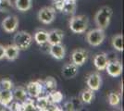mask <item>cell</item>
<instances>
[{
    "instance_id": "22",
    "label": "cell",
    "mask_w": 124,
    "mask_h": 111,
    "mask_svg": "<svg viewBox=\"0 0 124 111\" xmlns=\"http://www.w3.org/2000/svg\"><path fill=\"white\" fill-rule=\"evenodd\" d=\"M49 104V100L46 96H38L37 97V100L35 102V108L36 110L39 111H46L47 110V106Z\"/></svg>"
},
{
    "instance_id": "15",
    "label": "cell",
    "mask_w": 124,
    "mask_h": 111,
    "mask_svg": "<svg viewBox=\"0 0 124 111\" xmlns=\"http://www.w3.org/2000/svg\"><path fill=\"white\" fill-rule=\"evenodd\" d=\"M20 49L15 44H8L5 46V58L9 61H14L19 58Z\"/></svg>"
},
{
    "instance_id": "30",
    "label": "cell",
    "mask_w": 124,
    "mask_h": 111,
    "mask_svg": "<svg viewBox=\"0 0 124 111\" xmlns=\"http://www.w3.org/2000/svg\"><path fill=\"white\" fill-rule=\"evenodd\" d=\"M8 107L9 110L12 111H22V106H21V102L16 100H12L10 102V104L7 106Z\"/></svg>"
},
{
    "instance_id": "11",
    "label": "cell",
    "mask_w": 124,
    "mask_h": 111,
    "mask_svg": "<svg viewBox=\"0 0 124 111\" xmlns=\"http://www.w3.org/2000/svg\"><path fill=\"white\" fill-rule=\"evenodd\" d=\"M48 53L53 58L57 60H62L66 55V47L61 43L57 44H50L48 48Z\"/></svg>"
},
{
    "instance_id": "28",
    "label": "cell",
    "mask_w": 124,
    "mask_h": 111,
    "mask_svg": "<svg viewBox=\"0 0 124 111\" xmlns=\"http://www.w3.org/2000/svg\"><path fill=\"white\" fill-rule=\"evenodd\" d=\"M14 7V4L11 0H0V12H9Z\"/></svg>"
},
{
    "instance_id": "20",
    "label": "cell",
    "mask_w": 124,
    "mask_h": 111,
    "mask_svg": "<svg viewBox=\"0 0 124 111\" xmlns=\"http://www.w3.org/2000/svg\"><path fill=\"white\" fill-rule=\"evenodd\" d=\"M15 7L21 12L29 11L32 7V0H15L14 1Z\"/></svg>"
},
{
    "instance_id": "19",
    "label": "cell",
    "mask_w": 124,
    "mask_h": 111,
    "mask_svg": "<svg viewBox=\"0 0 124 111\" xmlns=\"http://www.w3.org/2000/svg\"><path fill=\"white\" fill-rule=\"evenodd\" d=\"M12 95H13V99H15L16 101H19V102H23L28 96L27 91L22 86L15 87L14 90L12 91Z\"/></svg>"
},
{
    "instance_id": "37",
    "label": "cell",
    "mask_w": 124,
    "mask_h": 111,
    "mask_svg": "<svg viewBox=\"0 0 124 111\" xmlns=\"http://www.w3.org/2000/svg\"><path fill=\"white\" fill-rule=\"evenodd\" d=\"M53 1H56V0H53Z\"/></svg>"
},
{
    "instance_id": "10",
    "label": "cell",
    "mask_w": 124,
    "mask_h": 111,
    "mask_svg": "<svg viewBox=\"0 0 124 111\" xmlns=\"http://www.w3.org/2000/svg\"><path fill=\"white\" fill-rule=\"evenodd\" d=\"M105 69L107 70V72L109 76L116 78V77H119L121 75L122 70H123V67H122V64L119 60L112 59V60H108Z\"/></svg>"
},
{
    "instance_id": "35",
    "label": "cell",
    "mask_w": 124,
    "mask_h": 111,
    "mask_svg": "<svg viewBox=\"0 0 124 111\" xmlns=\"http://www.w3.org/2000/svg\"><path fill=\"white\" fill-rule=\"evenodd\" d=\"M64 1H71V2H77V0H64Z\"/></svg>"
},
{
    "instance_id": "18",
    "label": "cell",
    "mask_w": 124,
    "mask_h": 111,
    "mask_svg": "<svg viewBox=\"0 0 124 111\" xmlns=\"http://www.w3.org/2000/svg\"><path fill=\"white\" fill-rule=\"evenodd\" d=\"M13 100V95L11 90H0V105L3 106H7L10 104V102Z\"/></svg>"
},
{
    "instance_id": "33",
    "label": "cell",
    "mask_w": 124,
    "mask_h": 111,
    "mask_svg": "<svg viewBox=\"0 0 124 111\" xmlns=\"http://www.w3.org/2000/svg\"><path fill=\"white\" fill-rule=\"evenodd\" d=\"M63 5H64V0H56V1H54V8L58 11L62 10Z\"/></svg>"
},
{
    "instance_id": "4",
    "label": "cell",
    "mask_w": 124,
    "mask_h": 111,
    "mask_svg": "<svg viewBox=\"0 0 124 111\" xmlns=\"http://www.w3.org/2000/svg\"><path fill=\"white\" fill-rule=\"evenodd\" d=\"M85 38H86L87 43L91 46H98L104 42L106 38L105 30L99 29V28L92 29L89 32H87Z\"/></svg>"
},
{
    "instance_id": "26",
    "label": "cell",
    "mask_w": 124,
    "mask_h": 111,
    "mask_svg": "<svg viewBox=\"0 0 124 111\" xmlns=\"http://www.w3.org/2000/svg\"><path fill=\"white\" fill-rule=\"evenodd\" d=\"M21 106H22V111H33L36 110L35 108V102L32 100V98H26L23 102H21Z\"/></svg>"
},
{
    "instance_id": "27",
    "label": "cell",
    "mask_w": 124,
    "mask_h": 111,
    "mask_svg": "<svg viewBox=\"0 0 124 111\" xmlns=\"http://www.w3.org/2000/svg\"><path fill=\"white\" fill-rule=\"evenodd\" d=\"M57 83L56 79H55L54 77H51V76L46 77V80L43 81V85L46 87V89H47V90H49V91L55 90L57 86Z\"/></svg>"
},
{
    "instance_id": "31",
    "label": "cell",
    "mask_w": 124,
    "mask_h": 111,
    "mask_svg": "<svg viewBox=\"0 0 124 111\" xmlns=\"http://www.w3.org/2000/svg\"><path fill=\"white\" fill-rule=\"evenodd\" d=\"M64 108L68 111H73L75 110V106H74V102L72 100L67 101L64 104Z\"/></svg>"
},
{
    "instance_id": "13",
    "label": "cell",
    "mask_w": 124,
    "mask_h": 111,
    "mask_svg": "<svg viewBox=\"0 0 124 111\" xmlns=\"http://www.w3.org/2000/svg\"><path fill=\"white\" fill-rule=\"evenodd\" d=\"M108 57L106 53H98L93 57V62L97 70H104L107 67V64L108 62Z\"/></svg>"
},
{
    "instance_id": "6",
    "label": "cell",
    "mask_w": 124,
    "mask_h": 111,
    "mask_svg": "<svg viewBox=\"0 0 124 111\" xmlns=\"http://www.w3.org/2000/svg\"><path fill=\"white\" fill-rule=\"evenodd\" d=\"M19 24H20V21L16 15L7 16L3 19V21L1 22L2 29L8 33L15 32L19 28Z\"/></svg>"
},
{
    "instance_id": "3",
    "label": "cell",
    "mask_w": 124,
    "mask_h": 111,
    "mask_svg": "<svg viewBox=\"0 0 124 111\" xmlns=\"http://www.w3.org/2000/svg\"><path fill=\"white\" fill-rule=\"evenodd\" d=\"M33 42V38L31 33L26 31H20L13 37V43L20 50H27L31 47Z\"/></svg>"
},
{
    "instance_id": "25",
    "label": "cell",
    "mask_w": 124,
    "mask_h": 111,
    "mask_svg": "<svg viewBox=\"0 0 124 111\" xmlns=\"http://www.w3.org/2000/svg\"><path fill=\"white\" fill-rule=\"evenodd\" d=\"M120 95L117 92H111L109 93L108 95V104L113 107H116L119 105L120 103Z\"/></svg>"
},
{
    "instance_id": "12",
    "label": "cell",
    "mask_w": 124,
    "mask_h": 111,
    "mask_svg": "<svg viewBox=\"0 0 124 111\" xmlns=\"http://www.w3.org/2000/svg\"><path fill=\"white\" fill-rule=\"evenodd\" d=\"M64 38V32L60 29H53L48 32V38H47V44H57L62 43Z\"/></svg>"
},
{
    "instance_id": "29",
    "label": "cell",
    "mask_w": 124,
    "mask_h": 111,
    "mask_svg": "<svg viewBox=\"0 0 124 111\" xmlns=\"http://www.w3.org/2000/svg\"><path fill=\"white\" fill-rule=\"evenodd\" d=\"M0 86L1 89L3 90H12V88L14 87L13 82L9 79H3L0 81Z\"/></svg>"
},
{
    "instance_id": "14",
    "label": "cell",
    "mask_w": 124,
    "mask_h": 111,
    "mask_svg": "<svg viewBox=\"0 0 124 111\" xmlns=\"http://www.w3.org/2000/svg\"><path fill=\"white\" fill-rule=\"evenodd\" d=\"M78 66H76L75 64L71 63H67L65 64L62 68L61 70V74L62 76L65 78V79H72L74 78L76 75L78 74Z\"/></svg>"
},
{
    "instance_id": "9",
    "label": "cell",
    "mask_w": 124,
    "mask_h": 111,
    "mask_svg": "<svg viewBox=\"0 0 124 111\" xmlns=\"http://www.w3.org/2000/svg\"><path fill=\"white\" fill-rule=\"evenodd\" d=\"M70 59L73 64H75L78 67H81L87 61L88 52L83 48L74 49L70 55Z\"/></svg>"
},
{
    "instance_id": "21",
    "label": "cell",
    "mask_w": 124,
    "mask_h": 111,
    "mask_svg": "<svg viewBox=\"0 0 124 111\" xmlns=\"http://www.w3.org/2000/svg\"><path fill=\"white\" fill-rule=\"evenodd\" d=\"M111 44L115 50L117 51H123V36L121 33L115 34L111 39Z\"/></svg>"
},
{
    "instance_id": "5",
    "label": "cell",
    "mask_w": 124,
    "mask_h": 111,
    "mask_svg": "<svg viewBox=\"0 0 124 111\" xmlns=\"http://www.w3.org/2000/svg\"><path fill=\"white\" fill-rule=\"evenodd\" d=\"M37 18L44 24H51L56 19V9L53 7H44L38 11Z\"/></svg>"
},
{
    "instance_id": "34",
    "label": "cell",
    "mask_w": 124,
    "mask_h": 111,
    "mask_svg": "<svg viewBox=\"0 0 124 111\" xmlns=\"http://www.w3.org/2000/svg\"><path fill=\"white\" fill-rule=\"evenodd\" d=\"M5 58V45L0 44V60Z\"/></svg>"
},
{
    "instance_id": "2",
    "label": "cell",
    "mask_w": 124,
    "mask_h": 111,
    "mask_svg": "<svg viewBox=\"0 0 124 111\" xmlns=\"http://www.w3.org/2000/svg\"><path fill=\"white\" fill-rule=\"evenodd\" d=\"M89 26V20L84 15H73L69 21V27L74 33H83Z\"/></svg>"
},
{
    "instance_id": "8",
    "label": "cell",
    "mask_w": 124,
    "mask_h": 111,
    "mask_svg": "<svg viewBox=\"0 0 124 111\" xmlns=\"http://www.w3.org/2000/svg\"><path fill=\"white\" fill-rule=\"evenodd\" d=\"M86 85L89 89L93 91H98L102 86V77L99 72L93 71L88 74L86 77Z\"/></svg>"
},
{
    "instance_id": "16",
    "label": "cell",
    "mask_w": 124,
    "mask_h": 111,
    "mask_svg": "<svg viewBox=\"0 0 124 111\" xmlns=\"http://www.w3.org/2000/svg\"><path fill=\"white\" fill-rule=\"evenodd\" d=\"M47 38H48V32L45 29H38L33 34V40L37 44L41 46L47 44Z\"/></svg>"
},
{
    "instance_id": "17",
    "label": "cell",
    "mask_w": 124,
    "mask_h": 111,
    "mask_svg": "<svg viewBox=\"0 0 124 111\" xmlns=\"http://www.w3.org/2000/svg\"><path fill=\"white\" fill-rule=\"evenodd\" d=\"M79 99L83 104H91L94 99V91L91 90V89H84L80 93L79 95Z\"/></svg>"
},
{
    "instance_id": "23",
    "label": "cell",
    "mask_w": 124,
    "mask_h": 111,
    "mask_svg": "<svg viewBox=\"0 0 124 111\" xmlns=\"http://www.w3.org/2000/svg\"><path fill=\"white\" fill-rule=\"evenodd\" d=\"M77 8L76 2H71V1H64V5L62 7L61 12L68 14V15H74L75 11Z\"/></svg>"
},
{
    "instance_id": "24",
    "label": "cell",
    "mask_w": 124,
    "mask_h": 111,
    "mask_svg": "<svg viewBox=\"0 0 124 111\" xmlns=\"http://www.w3.org/2000/svg\"><path fill=\"white\" fill-rule=\"evenodd\" d=\"M47 98H48L49 102H51V103L59 104L63 100V95H62L61 92L57 91L55 89V90L50 91V93L47 95Z\"/></svg>"
},
{
    "instance_id": "32",
    "label": "cell",
    "mask_w": 124,
    "mask_h": 111,
    "mask_svg": "<svg viewBox=\"0 0 124 111\" xmlns=\"http://www.w3.org/2000/svg\"><path fill=\"white\" fill-rule=\"evenodd\" d=\"M60 110H62V108H59V106H57V104L49 102L46 111H60Z\"/></svg>"
},
{
    "instance_id": "36",
    "label": "cell",
    "mask_w": 124,
    "mask_h": 111,
    "mask_svg": "<svg viewBox=\"0 0 124 111\" xmlns=\"http://www.w3.org/2000/svg\"><path fill=\"white\" fill-rule=\"evenodd\" d=\"M0 90H1V86H0Z\"/></svg>"
},
{
    "instance_id": "7",
    "label": "cell",
    "mask_w": 124,
    "mask_h": 111,
    "mask_svg": "<svg viewBox=\"0 0 124 111\" xmlns=\"http://www.w3.org/2000/svg\"><path fill=\"white\" fill-rule=\"evenodd\" d=\"M26 91L28 95L31 98H37L44 92V85L42 81H30L26 85Z\"/></svg>"
},
{
    "instance_id": "1",
    "label": "cell",
    "mask_w": 124,
    "mask_h": 111,
    "mask_svg": "<svg viewBox=\"0 0 124 111\" xmlns=\"http://www.w3.org/2000/svg\"><path fill=\"white\" fill-rule=\"evenodd\" d=\"M112 15H113V11L111 9V7H109L108 6L102 7L94 15L93 20L96 27L102 30H106L109 26Z\"/></svg>"
}]
</instances>
